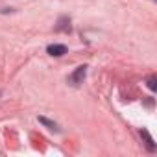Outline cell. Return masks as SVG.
<instances>
[{
	"label": "cell",
	"instance_id": "obj_3",
	"mask_svg": "<svg viewBox=\"0 0 157 157\" xmlns=\"http://www.w3.org/2000/svg\"><path fill=\"white\" fill-rule=\"evenodd\" d=\"M57 30H59V32H70V21H67V19H61V21H59V26H57Z\"/></svg>",
	"mask_w": 157,
	"mask_h": 157
},
{
	"label": "cell",
	"instance_id": "obj_2",
	"mask_svg": "<svg viewBox=\"0 0 157 157\" xmlns=\"http://www.w3.org/2000/svg\"><path fill=\"white\" fill-rule=\"evenodd\" d=\"M46 52H48L50 56H54V57H59V56L67 54V46H65V44H50V46L46 48Z\"/></svg>",
	"mask_w": 157,
	"mask_h": 157
},
{
	"label": "cell",
	"instance_id": "obj_6",
	"mask_svg": "<svg viewBox=\"0 0 157 157\" xmlns=\"http://www.w3.org/2000/svg\"><path fill=\"white\" fill-rule=\"evenodd\" d=\"M148 87H150L151 91H155V89H157V85H155V78H153V76H151L150 80H148Z\"/></svg>",
	"mask_w": 157,
	"mask_h": 157
},
{
	"label": "cell",
	"instance_id": "obj_5",
	"mask_svg": "<svg viewBox=\"0 0 157 157\" xmlns=\"http://www.w3.org/2000/svg\"><path fill=\"white\" fill-rule=\"evenodd\" d=\"M39 122L44 124V126H48V128H52V129H57L56 122H52V120H48V118H44V117H39Z\"/></svg>",
	"mask_w": 157,
	"mask_h": 157
},
{
	"label": "cell",
	"instance_id": "obj_1",
	"mask_svg": "<svg viewBox=\"0 0 157 157\" xmlns=\"http://www.w3.org/2000/svg\"><path fill=\"white\" fill-rule=\"evenodd\" d=\"M85 74H87V65H80V67H78V68L68 76V83L74 85V87H78L80 83H83Z\"/></svg>",
	"mask_w": 157,
	"mask_h": 157
},
{
	"label": "cell",
	"instance_id": "obj_4",
	"mask_svg": "<svg viewBox=\"0 0 157 157\" xmlns=\"http://www.w3.org/2000/svg\"><path fill=\"white\" fill-rule=\"evenodd\" d=\"M140 135L146 139V144H148V148H150V150H155V144H153V139L150 137V133H148V131H140Z\"/></svg>",
	"mask_w": 157,
	"mask_h": 157
}]
</instances>
